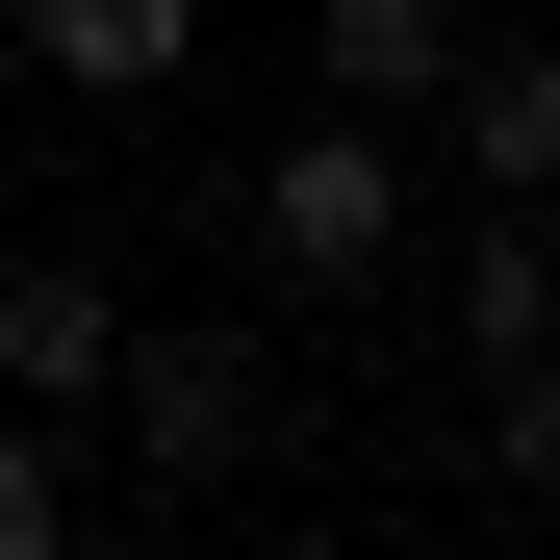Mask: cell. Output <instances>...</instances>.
Listing matches in <instances>:
<instances>
[{
  "label": "cell",
  "instance_id": "cell-1",
  "mask_svg": "<svg viewBox=\"0 0 560 560\" xmlns=\"http://www.w3.org/2000/svg\"><path fill=\"white\" fill-rule=\"evenodd\" d=\"M408 230H433V128H408V103H306V128L255 153V255L306 280V306H357Z\"/></svg>",
  "mask_w": 560,
  "mask_h": 560
},
{
  "label": "cell",
  "instance_id": "cell-2",
  "mask_svg": "<svg viewBox=\"0 0 560 560\" xmlns=\"http://www.w3.org/2000/svg\"><path fill=\"white\" fill-rule=\"evenodd\" d=\"M77 433H128V485H230V458L280 433V357H255V331L128 306V331H103V383H77Z\"/></svg>",
  "mask_w": 560,
  "mask_h": 560
},
{
  "label": "cell",
  "instance_id": "cell-3",
  "mask_svg": "<svg viewBox=\"0 0 560 560\" xmlns=\"http://www.w3.org/2000/svg\"><path fill=\"white\" fill-rule=\"evenodd\" d=\"M433 178H485V205H560V51H485V26H458V77H433Z\"/></svg>",
  "mask_w": 560,
  "mask_h": 560
},
{
  "label": "cell",
  "instance_id": "cell-4",
  "mask_svg": "<svg viewBox=\"0 0 560 560\" xmlns=\"http://www.w3.org/2000/svg\"><path fill=\"white\" fill-rule=\"evenodd\" d=\"M103 331H128V280H103V255H0V408H51V433H77Z\"/></svg>",
  "mask_w": 560,
  "mask_h": 560
},
{
  "label": "cell",
  "instance_id": "cell-5",
  "mask_svg": "<svg viewBox=\"0 0 560 560\" xmlns=\"http://www.w3.org/2000/svg\"><path fill=\"white\" fill-rule=\"evenodd\" d=\"M178 51H205V0H26L51 103H178Z\"/></svg>",
  "mask_w": 560,
  "mask_h": 560
},
{
  "label": "cell",
  "instance_id": "cell-6",
  "mask_svg": "<svg viewBox=\"0 0 560 560\" xmlns=\"http://www.w3.org/2000/svg\"><path fill=\"white\" fill-rule=\"evenodd\" d=\"M458 77V0H306V103H433Z\"/></svg>",
  "mask_w": 560,
  "mask_h": 560
},
{
  "label": "cell",
  "instance_id": "cell-7",
  "mask_svg": "<svg viewBox=\"0 0 560 560\" xmlns=\"http://www.w3.org/2000/svg\"><path fill=\"white\" fill-rule=\"evenodd\" d=\"M77 510H103V485H77V433L0 408V560H77Z\"/></svg>",
  "mask_w": 560,
  "mask_h": 560
},
{
  "label": "cell",
  "instance_id": "cell-8",
  "mask_svg": "<svg viewBox=\"0 0 560 560\" xmlns=\"http://www.w3.org/2000/svg\"><path fill=\"white\" fill-rule=\"evenodd\" d=\"M485 485H510V510H560V331H535V357H485Z\"/></svg>",
  "mask_w": 560,
  "mask_h": 560
}]
</instances>
